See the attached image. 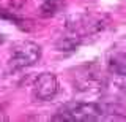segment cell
<instances>
[{"mask_svg":"<svg viewBox=\"0 0 126 122\" xmlns=\"http://www.w3.org/2000/svg\"><path fill=\"white\" fill-rule=\"evenodd\" d=\"M106 111L101 105L92 101H74L68 103L57 111L52 117L54 121H68V122H87V121H101L104 119Z\"/></svg>","mask_w":126,"mask_h":122,"instance_id":"6da1fadb","label":"cell"},{"mask_svg":"<svg viewBox=\"0 0 126 122\" xmlns=\"http://www.w3.org/2000/svg\"><path fill=\"white\" fill-rule=\"evenodd\" d=\"M41 59V46L33 41H19L14 45L10 57V67L13 70H22L35 65Z\"/></svg>","mask_w":126,"mask_h":122,"instance_id":"7a4b0ae2","label":"cell"},{"mask_svg":"<svg viewBox=\"0 0 126 122\" xmlns=\"http://www.w3.org/2000/svg\"><path fill=\"white\" fill-rule=\"evenodd\" d=\"M58 89H60V84H58V79L54 73H41L33 82L32 94H33L35 100L47 101L57 95Z\"/></svg>","mask_w":126,"mask_h":122,"instance_id":"3957f363","label":"cell"},{"mask_svg":"<svg viewBox=\"0 0 126 122\" xmlns=\"http://www.w3.org/2000/svg\"><path fill=\"white\" fill-rule=\"evenodd\" d=\"M85 72H82L80 74L76 76V86L77 89L80 90H96L101 87L102 79L99 76V73L96 70L90 68V67H85Z\"/></svg>","mask_w":126,"mask_h":122,"instance_id":"277c9868","label":"cell"},{"mask_svg":"<svg viewBox=\"0 0 126 122\" xmlns=\"http://www.w3.org/2000/svg\"><path fill=\"white\" fill-rule=\"evenodd\" d=\"M107 70L115 76H126V52H113L107 60Z\"/></svg>","mask_w":126,"mask_h":122,"instance_id":"5b68a950","label":"cell"},{"mask_svg":"<svg viewBox=\"0 0 126 122\" xmlns=\"http://www.w3.org/2000/svg\"><path fill=\"white\" fill-rule=\"evenodd\" d=\"M62 6V3L58 0H46L41 5V14L43 16H54Z\"/></svg>","mask_w":126,"mask_h":122,"instance_id":"8992f818","label":"cell"},{"mask_svg":"<svg viewBox=\"0 0 126 122\" xmlns=\"http://www.w3.org/2000/svg\"><path fill=\"white\" fill-rule=\"evenodd\" d=\"M117 86L118 89L126 95V76H118V81H117Z\"/></svg>","mask_w":126,"mask_h":122,"instance_id":"52a82bcc","label":"cell"},{"mask_svg":"<svg viewBox=\"0 0 126 122\" xmlns=\"http://www.w3.org/2000/svg\"><path fill=\"white\" fill-rule=\"evenodd\" d=\"M8 117H6V114L2 111V108H0V121H6Z\"/></svg>","mask_w":126,"mask_h":122,"instance_id":"ba28073f","label":"cell"},{"mask_svg":"<svg viewBox=\"0 0 126 122\" xmlns=\"http://www.w3.org/2000/svg\"><path fill=\"white\" fill-rule=\"evenodd\" d=\"M0 43H3V35L0 33Z\"/></svg>","mask_w":126,"mask_h":122,"instance_id":"9c48e42d","label":"cell"}]
</instances>
